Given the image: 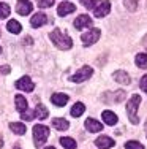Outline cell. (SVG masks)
<instances>
[{"mask_svg":"<svg viewBox=\"0 0 147 149\" xmlns=\"http://www.w3.org/2000/svg\"><path fill=\"white\" fill-rule=\"evenodd\" d=\"M49 37H51V41L57 46L59 49H70L73 46V40L60 29H54Z\"/></svg>","mask_w":147,"mask_h":149,"instance_id":"1","label":"cell"},{"mask_svg":"<svg viewBox=\"0 0 147 149\" xmlns=\"http://www.w3.org/2000/svg\"><path fill=\"white\" fill-rule=\"evenodd\" d=\"M141 103V97L138 94L131 95V98L127 102V114H128V119H130L131 124H138L139 122V118H138V106Z\"/></svg>","mask_w":147,"mask_h":149,"instance_id":"2","label":"cell"},{"mask_svg":"<svg viewBox=\"0 0 147 149\" xmlns=\"http://www.w3.org/2000/svg\"><path fill=\"white\" fill-rule=\"evenodd\" d=\"M48 136H49V129L43 124H37L33 125V143L37 148H41L44 143L48 141Z\"/></svg>","mask_w":147,"mask_h":149,"instance_id":"3","label":"cell"},{"mask_svg":"<svg viewBox=\"0 0 147 149\" xmlns=\"http://www.w3.org/2000/svg\"><path fill=\"white\" fill-rule=\"evenodd\" d=\"M92 73H93L92 67L86 65V67H82V68H79L73 76H70V81H73V83H84L86 79H89V78L92 76Z\"/></svg>","mask_w":147,"mask_h":149,"instance_id":"4","label":"cell"},{"mask_svg":"<svg viewBox=\"0 0 147 149\" xmlns=\"http://www.w3.org/2000/svg\"><path fill=\"white\" fill-rule=\"evenodd\" d=\"M100 35H101L100 29H95V27H90V30H89V32H86V33L82 35V37H81V40H82V43L86 45V46H90V45L97 43V41H98V38H100Z\"/></svg>","mask_w":147,"mask_h":149,"instance_id":"5","label":"cell"},{"mask_svg":"<svg viewBox=\"0 0 147 149\" xmlns=\"http://www.w3.org/2000/svg\"><path fill=\"white\" fill-rule=\"evenodd\" d=\"M35 87L33 81L30 79V76H22L16 81V89L19 91H24V92H32Z\"/></svg>","mask_w":147,"mask_h":149,"instance_id":"6","label":"cell"},{"mask_svg":"<svg viewBox=\"0 0 147 149\" xmlns=\"http://www.w3.org/2000/svg\"><path fill=\"white\" fill-rule=\"evenodd\" d=\"M33 10V5L29 2V0H17L16 3V11L19 13L21 16H27L30 15V11Z\"/></svg>","mask_w":147,"mask_h":149,"instance_id":"7","label":"cell"},{"mask_svg":"<svg viewBox=\"0 0 147 149\" xmlns=\"http://www.w3.org/2000/svg\"><path fill=\"white\" fill-rule=\"evenodd\" d=\"M75 27H76L78 30L90 29V27H92V19H90V16H87V15L78 16V17L75 19Z\"/></svg>","mask_w":147,"mask_h":149,"instance_id":"8","label":"cell"},{"mask_svg":"<svg viewBox=\"0 0 147 149\" xmlns=\"http://www.w3.org/2000/svg\"><path fill=\"white\" fill-rule=\"evenodd\" d=\"M109 11H111V2H108V0L98 3V5L95 6V10H93V13H95L97 17H104Z\"/></svg>","mask_w":147,"mask_h":149,"instance_id":"9","label":"cell"},{"mask_svg":"<svg viewBox=\"0 0 147 149\" xmlns=\"http://www.w3.org/2000/svg\"><path fill=\"white\" fill-rule=\"evenodd\" d=\"M46 22H48V16L44 15V13H35L32 16V19H30V26H32L33 29H38V27L44 26Z\"/></svg>","mask_w":147,"mask_h":149,"instance_id":"10","label":"cell"},{"mask_svg":"<svg viewBox=\"0 0 147 149\" xmlns=\"http://www.w3.org/2000/svg\"><path fill=\"white\" fill-rule=\"evenodd\" d=\"M73 11H76V6H75V3H70V2H62L57 8V15L62 17L73 13Z\"/></svg>","mask_w":147,"mask_h":149,"instance_id":"11","label":"cell"},{"mask_svg":"<svg viewBox=\"0 0 147 149\" xmlns=\"http://www.w3.org/2000/svg\"><path fill=\"white\" fill-rule=\"evenodd\" d=\"M86 129L89 130V132H92V133H98V132H101L103 130V125H101V122H98L97 119H93V118H89V119H86Z\"/></svg>","mask_w":147,"mask_h":149,"instance_id":"12","label":"cell"},{"mask_svg":"<svg viewBox=\"0 0 147 149\" xmlns=\"http://www.w3.org/2000/svg\"><path fill=\"white\" fill-rule=\"evenodd\" d=\"M95 144L100 149H109V148H112L114 146V140L112 138H109V136H106V135H103V136H98L97 140H95Z\"/></svg>","mask_w":147,"mask_h":149,"instance_id":"13","label":"cell"},{"mask_svg":"<svg viewBox=\"0 0 147 149\" xmlns=\"http://www.w3.org/2000/svg\"><path fill=\"white\" fill-rule=\"evenodd\" d=\"M114 81H117L119 84H122V86H127V84H130V76H128L127 72H122V70H117V72H114L112 74Z\"/></svg>","mask_w":147,"mask_h":149,"instance_id":"14","label":"cell"},{"mask_svg":"<svg viewBox=\"0 0 147 149\" xmlns=\"http://www.w3.org/2000/svg\"><path fill=\"white\" fill-rule=\"evenodd\" d=\"M68 95L66 94H54L51 97V102L54 103L55 106H65L66 103H68Z\"/></svg>","mask_w":147,"mask_h":149,"instance_id":"15","label":"cell"},{"mask_svg":"<svg viewBox=\"0 0 147 149\" xmlns=\"http://www.w3.org/2000/svg\"><path fill=\"white\" fill-rule=\"evenodd\" d=\"M101 118H103L104 124H108V125H115V124H117V116H115V113L109 111V109L101 113Z\"/></svg>","mask_w":147,"mask_h":149,"instance_id":"16","label":"cell"},{"mask_svg":"<svg viewBox=\"0 0 147 149\" xmlns=\"http://www.w3.org/2000/svg\"><path fill=\"white\" fill-rule=\"evenodd\" d=\"M14 103H16V109L19 113H24L27 109V98L22 95H16L14 97Z\"/></svg>","mask_w":147,"mask_h":149,"instance_id":"17","label":"cell"},{"mask_svg":"<svg viewBox=\"0 0 147 149\" xmlns=\"http://www.w3.org/2000/svg\"><path fill=\"white\" fill-rule=\"evenodd\" d=\"M84 111H86V106H84V103L78 102V103H75V105L71 106V109H70V114H71L73 118H79V116H81Z\"/></svg>","mask_w":147,"mask_h":149,"instance_id":"18","label":"cell"},{"mask_svg":"<svg viewBox=\"0 0 147 149\" xmlns=\"http://www.w3.org/2000/svg\"><path fill=\"white\" fill-rule=\"evenodd\" d=\"M6 29H8V32L17 35V33H21V30H22V26H21L16 19H10L8 24H6Z\"/></svg>","mask_w":147,"mask_h":149,"instance_id":"19","label":"cell"},{"mask_svg":"<svg viewBox=\"0 0 147 149\" xmlns=\"http://www.w3.org/2000/svg\"><path fill=\"white\" fill-rule=\"evenodd\" d=\"M52 125L57 130H66L70 124H68V120L63 119V118H55V119H52Z\"/></svg>","mask_w":147,"mask_h":149,"instance_id":"20","label":"cell"},{"mask_svg":"<svg viewBox=\"0 0 147 149\" xmlns=\"http://www.w3.org/2000/svg\"><path fill=\"white\" fill-rule=\"evenodd\" d=\"M10 129H11V132H14L16 135H24L27 130L22 122H11L10 124Z\"/></svg>","mask_w":147,"mask_h":149,"instance_id":"21","label":"cell"},{"mask_svg":"<svg viewBox=\"0 0 147 149\" xmlns=\"http://www.w3.org/2000/svg\"><path fill=\"white\" fill-rule=\"evenodd\" d=\"M48 108L44 105H41V103H38L37 105V108H35V116H37L38 119H46L48 118Z\"/></svg>","mask_w":147,"mask_h":149,"instance_id":"22","label":"cell"},{"mask_svg":"<svg viewBox=\"0 0 147 149\" xmlns=\"http://www.w3.org/2000/svg\"><path fill=\"white\" fill-rule=\"evenodd\" d=\"M60 144L63 146L65 149H76V141L73 140V138H70V136H63V138H60Z\"/></svg>","mask_w":147,"mask_h":149,"instance_id":"23","label":"cell"},{"mask_svg":"<svg viewBox=\"0 0 147 149\" xmlns=\"http://www.w3.org/2000/svg\"><path fill=\"white\" fill-rule=\"evenodd\" d=\"M135 62H136V65H138L139 68H147V54H144V52L136 54Z\"/></svg>","mask_w":147,"mask_h":149,"instance_id":"24","label":"cell"},{"mask_svg":"<svg viewBox=\"0 0 147 149\" xmlns=\"http://www.w3.org/2000/svg\"><path fill=\"white\" fill-rule=\"evenodd\" d=\"M10 13H11V11H10V5L0 2V17H2V19H5V17L10 16Z\"/></svg>","mask_w":147,"mask_h":149,"instance_id":"25","label":"cell"},{"mask_svg":"<svg viewBox=\"0 0 147 149\" xmlns=\"http://www.w3.org/2000/svg\"><path fill=\"white\" fill-rule=\"evenodd\" d=\"M124 5L128 11H136V8H138V0H124Z\"/></svg>","mask_w":147,"mask_h":149,"instance_id":"26","label":"cell"},{"mask_svg":"<svg viewBox=\"0 0 147 149\" xmlns=\"http://www.w3.org/2000/svg\"><path fill=\"white\" fill-rule=\"evenodd\" d=\"M87 10H95V6L98 5V0H79Z\"/></svg>","mask_w":147,"mask_h":149,"instance_id":"27","label":"cell"},{"mask_svg":"<svg viewBox=\"0 0 147 149\" xmlns=\"http://www.w3.org/2000/svg\"><path fill=\"white\" fill-rule=\"evenodd\" d=\"M33 118H37V116H35V109H33V111L26 109L24 113H21V119H24V120H32Z\"/></svg>","mask_w":147,"mask_h":149,"instance_id":"28","label":"cell"},{"mask_svg":"<svg viewBox=\"0 0 147 149\" xmlns=\"http://www.w3.org/2000/svg\"><path fill=\"white\" fill-rule=\"evenodd\" d=\"M125 149H144V146L141 143H138V141H127Z\"/></svg>","mask_w":147,"mask_h":149,"instance_id":"29","label":"cell"},{"mask_svg":"<svg viewBox=\"0 0 147 149\" xmlns=\"http://www.w3.org/2000/svg\"><path fill=\"white\" fill-rule=\"evenodd\" d=\"M54 5V0H38V6L40 8H49Z\"/></svg>","mask_w":147,"mask_h":149,"instance_id":"30","label":"cell"},{"mask_svg":"<svg viewBox=\"0 0 147 149\" xmlns=\"http://www.w3.org/2000/svg\"><path fill=\"white\" fill-rule=\"evenodd\" d=\"M139 86H141V89L146 92L147 94V74L146 76H142V79H141V84H139Z\"/></svg>","mask_w":147,"mask_h":149,"instance_id":"31","label":"cell"},{"mask_svg":"<svg viewBox=\"0 0 147 149\" xmlns=\"http://www.w3.org/2000/svg\"><path fill=\"white\" fill-rule=\"evenodd\" d=\"M0 73H2V74H8V73H10V67H8V65L0 67Z\"/></svg>","mask_w":147,"mask_h":149,"instance_id":"32","label":"cell"},{"mask_svg":"<svg viewBox=\"0 0 147 149\" xmlns=\"http://www.w3.org/2000/svg\"><path fill=\"white\" fill-rule=\"evenodd\" d=\"M142 43H144V46H147V35L144 37V41H142Z\"/></svg>","mask_w":147,"mask_h":149,"instance_id":"33","label":"cell"},{"mask_svg":"<svg viewBox=\"0 0 147 149\" xmlns=\"http://www.w3.org/2000/svg\"><path fill=\"white\" fill-rule=\"evenodd\" d=\"M146 135H147V120H146Z\"/></svg>","mask_w":147,"mask_h":149,"instance_id":"34","label":"cell"},{"mask_svg":"<svg viewBox=\"0 0 147 149\" xmlns=\"http://www.w3.org/2000/svg\"><path fill=\"white\" fill-rule=\"evenodd\" d=\"M46 149H55V148H52V146H49V148H46Z\"/></svg>","mask_w":147,"mask_h":149,"instance_id":"35","label":"cell"},{"mask_svg":"<svg viewBox=\"0 0 147 149\" xmlns=\"http://www.w3.org/2000/svg\"><path fill=\"white\" fill-rule=\"evenodd\" d=\"M14 149H21V148H19V146H14Z\"/></svg>","mask_w":147,"mask_h":149,"instance_id":"36","label":"cell"},{"mask_svg":"<svg viewBox=\"0 0 147 149\" xmlns=\"http://www.w3.org/2000/svg\"><path fill=\"white\" fill-rule=\"evenodd\" d=\"M0 54H2V46H0Z\"/></svg>","mask_w":147,"mask_h":149,"instance_id":"37","label":"cell"}]
</instances>
